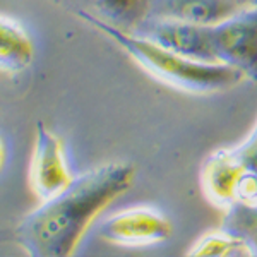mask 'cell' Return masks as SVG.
<instances>
[{
  "mask_svg": "<svg viewBox=\"0 0 257 257\" xmlns=\"http://www.w3.org/2000/svg\"><path fill=\"white\" fill-rule=\"evenodd\" d=\"M250 2L243 0H151L149 18L216 26ZM148 18V19H149Z\"/></svg>",
  "mask_w": 257,
  "mask_h": 257,
  "instance_id": "52a82bcc",
  "label": "cell"
},
{
  "mask_svg": "<svg viewBox=\"0 0 257 257\" xmlns=\"http://www.w3.org/2000/svg\"><path fill=\"white\" fill-rule=\"evenodd\" d=\"M76 14L94 30L101 31L108 40L117 43L146 72L177 89L197 94L221 93V91L235 88L245 79L237 69L230 65L206 64V62L187 59L141 35L118 30L86 11H76Z\"/></svg>",
  "mask_w": 257,
  "mask_h": 257,
  "instance_id": "7a4b0ae2",
  "label": "cell"
},
{
  "mask_svg": "<svg viewBox=\"0 0 257 257\" xmlns=\"http://www.w3.org/2000/svg\"><path fill=\"white\" fill-rule=\"evenodd\" d=\"M82 7L94 18L123 31L134 33L149 18L151 0H81Z\"/></svg>",
  "mask_w": 257,
  "mask_h": 257,
  "instance_id": "30bf717a",
  "label": "cell"
},
{
  "mask_svg": "<svg viewBox=\"0 0 257 257\" xmlns=\"http://www.w3.org/2000/svg\"><path fill=\"white\" fill-rule=\"evenodd\" d=\"M231 149H219L204 161L201 182L204 194L216 204L231 206L235 202V187L243 172Z\"/></svg>",
  "mask_w": 257,
  "mask_h": 257,
  "instance_id": "ba28073f",
  "label": "cell"
},
{
  "mask_svg": "<svg viewBox=\"0 0 257 257\" xmlns=\"http://www.w3.org/2000/svg\"><path fill=\"white\" fill-rule=\"evenodd\" d=\"M134 33L187 59L206 64H219L214 52L211 26L149 18Z\"/></svg>",
  "mask_w": 257,
  "mask_h": 257,
  "instance_id": "277c9868",
  "label": "cell"
},
{
  "mask_svg": "<svg viewBox=\"0 0 257 257\" xmlns=\"http://www.w3.org/2000/svg\"><path fill=\"white\" fill-rule=\"evenodd\" d=\"M221 228L228 233L242 238L250 248L252 257H257V206L233 202L231 206H228Z\"/></svg>",
  "mask_w": 257,
  "mask_h": 257,
  "instance_id": "7c38bea8",
  "label": "cell"
},
{
  "mask_svg": "<svg viewBox=\"0 0 257 257\" xmlns=\"http://www.w3.org/2000/svg\"><path fill=\"white\" fill-rule=\"evenodd\" d=\"M254 132H255V134H257V123H255V127H254Z\"/></svg>",
  "mask_w": 257,
  "mask_h": 257,
  "instance_id": "9a60e30c",
  "label": "cell"
},
{
  "mask_svg": "<svg viewBox=\"0 0 257 257\" xmlns=\"http://www.w3.org/2000/svg\"><path fill=\"white\" fill-rule=\"evenodd\" d=\"M235 202L257 206V173L243 170L235 187Z\"/></svg>",
  "mask_w": 257,
  "mask_h": 257,
  "instance_id": "4fadbf2b",
  "label": "cell"
},
{
  "mask_svg": "<svg viewBox=\"0 0 257 257\" xmlns=\"http://www.w3.org/2000/svg\"><path fill=\"white\" fill-rule=\"evenodd\" d=\"M136 167L123 161L74 177L62 192L35 209L16 226L14 240L31 257H67L94 218L132 187Z\"/></svg>",
  "mask_w": 257,
  "mask_h": 257,
  "instance_id": "6da1fadb",
  "label": "cell"
},
{
  "mask_svg": "<svg viewBox=\"0 0 257 257\" xmlns=\"http://www.w3.org/2000/svg\"><path fill=\"white\" fill-rule=\"evenodd\" d=\"M243 2H252V0H243Z\"/></svg>",
  "mask_w": 257,
  "mask_h": 257,
  "instance_id": "e0dca14e",
  "label": "cell"
},
{
  "mask_svg": "<svg viewBox=\"0 0 257 257\" xmlns=\"http://www.w3.org/2000/svg\"><path fill=\"white\" fill-rule=\"evenodd\" d=\"M35 57L33 41L23 24L7 14L0 18V67L6 74L28 69Z\"/></svg>",
  "mask_w": 257,
  "mask_h": 257,
  "instance_id": "9c48e42d",
  "label": "cell"
},
{
  "mask_svg": "<svg viewBox=\"0 0 257 257\" xmlns=\"http://www.w3.org/2000/svg\"><path fill=\"white\" fill-rule=\"evenodd\" d=\"M72 180L74 177L70 175L69 167L65 163L60 139L52 131H48L43 122H38L30 167L33 192L41 201H48L62 192Z\"/></svg>",
  "mask_w": 257,
  "mask_h": 257,
  "instance_id": "8992f818",
  "label": "cell"
},
{
  "mask_svg": "<svg viewBox=\"0 0 257 257\" xmlns=\"http://www.w3.org/2000/svg\"><path fill=\"white\" fill-rule=\"evenodd\" d=\"M231 153L243 168L252 173H257V134L254 131L242 144H238L237 148H231Z\"/></svg>",
  "mask_w": 257,
  "mask_h": 257,
  "instance_id": "5bb4252c",
  "label": "cell"
},
{
  "mask_svg": "<svg viewBox=\"0 0 257 257\" xmlns=\"http://www.w3.org/2000/svg\"><path fill=\"white\" fill-rule=\"evenodd\" d=\"M252 4H255V6H257V0H252Z\"/></svg>",
  "mask_w": 257,
  "mask_h": 257,
  "instance_id": "2e32d148",
  "label": "cell"
},
{
  "mask_svg": "<svg viewBox=\"0 0 257 257\" xmlns=\"http://www.w3.org/2000/svg\"><path fill=\"white\" fill-rule=\"evenodd\" d=\"M219 64L237 69L245 79L257 81V6L247 4L238 12L211 26Z\"/></svg>",
  "mask_w": 257,
  "mask_h": 257,
  "instance_id": "3957f363",
  "label": "cell"
},
{
  "mask_svg": "<svg viewBox=\"0 0 257 257\" xmlns=\"http://www.w3.org/2000/svg\"><path fill=\"white\" fill-rule=\"evenodd\" d=\"M187 254L194 257H252L247 243L223 228L199 238Z\"/></svg>",
  "mask_w": 257,
  "mask_h": 257,
  "instance_id": "8fae6325",
  "label": "cell"
},
{
  "mask_svg": "<svg viewBox=\"0 0 257 257\" xmlns=\"http://www.w3.org/2000/svg\"><path fill=\"white\" fill-rule=\"evenodd\" d=\"M173 226L167 216L149 208H131L115 213L99 228L105 242L123 247H148L167 242Z\"/></svg>",
  "mask_w": 257,
  "mask_h": 257,
  "instance_id": "5b68a950",
  "label": "cell"
}]
</instances>
